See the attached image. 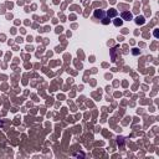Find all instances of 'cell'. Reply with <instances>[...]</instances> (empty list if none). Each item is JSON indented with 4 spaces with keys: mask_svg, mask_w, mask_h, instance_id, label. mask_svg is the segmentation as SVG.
I'll return each instance as SVG.
<instances>
[{
    "mask_svg": "<svg viewBox=\"0 0 159 159\" xmlns=\"http://www.w3.org/2000/svg\"><path fill=\"white\" fill-rule=\"evenodd\" d=\"M93 17H94V19H99L103 25H107V24L111 22V19L107 17V12H106L104 10H99V9H98V10H94Z\"/></svg>",
    "mask_w": 159,
    "mask_h": 159,
    "instance_id": "1",
    "label": "cell"
},
{
    "mask_svg": "<svg viewBox=\"0 0 159 159\" xmlns=\"http://www.w3.org/2000/svg\"><path fill=\"white\" fill-rule=\"evenodd\" d=\"M120 19H122L123 21H124V20L129 21V20L133 19V15H132V12H129V11H122V12H120Z\"/></svg>",
    "mask_w": 159,
    "mask_h": 159,
    "instance_id": "2",
    "label": "cell"
},
{
    "mask_svg": "<svg viewBox=\"0 0 159 159\" xmlns=\"http://www.w3.org/2000/svg\"><path fill=\"white\" fill-rule=\"evenodd\" d=\"M122 24H123V20H122L120 17H116V19L113 20V25L117 26V27H118V26H122Z\"/></svg>",
    "mask_w": 159,
    "mask_h": 159,
    "instance_id": "3",
    "label": "cell"
}]
</instances>
